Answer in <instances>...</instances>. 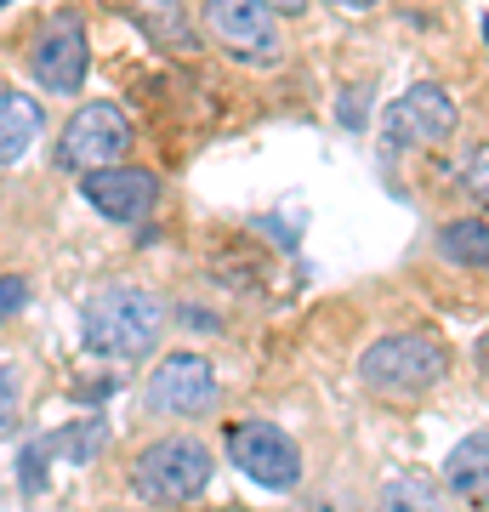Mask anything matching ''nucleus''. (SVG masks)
<instances>
[{
  "label": "nucleus",
  "mask_w": 489,
  "mask_h": 512,
  "mask_svg": "<svg viewBox=\"0 0 489 512\" xmlns=\"http://www.w3.org/2000/svg\"><path fill=\"white\" fill-rule=\"evenodd\" d=\"M381 512H444V495L427 473H399L381 484Z\"/></svg>",
  "instance_id": "15"
},
{
  "label": "nucleus",
  "mask_w": 489,
  "mask_h": 512,
  "mask_svg": "<svg viewBox=\"0 0 489 512\" xmlns=\"http://www.w3.org/2000/svg\"><path fill=\"white\" fill-rule=\"evenodd\" d=\"M23 302H29V279H0V313H18Z\"/></svg>",
  "instance_id": "18"
},
{
  "label": "nucleus",
  "mask_w": 489,
  "mask_h": 512,
  "mask_svg": "<svg viewBox=\"0 0 489 512\" xmlns=\"http://www.w3.org/2000/svg\"><path fill=\"white\" fill-rule=\"evenodd\" d=\"M103 444H109V421L103 416H80L74 421V427H57L52 439H40L35 450H29V456H23V490H40V473H46V461H74V467H80V461H91L97 456V450H103Z\"/></svg>",
  "instance_id": "11"
},
{
  "label": "nucleus",
  "mask_w": 489,
  "mask_h": 512,
  "mask_svg": "<svg viewBox=\"0 0 489 512\" xmlns=\"http://www.w3.org/2000/svg\"><path fill=\"white\" fill-rule=\"evenodd\" d=\"M438 256L455 268H489V217H455L438 228Z\"/></svg>",
  "instance_id": "14"
},
{
  "label": "nucleus",
  "mask_w": 489,
  "mask_h": 512,
  "mask_svg": "<svg viewBox=\"0 0 489 512\" xmlns=\"http://www.w3.org/2000/svg\"><path fill=\"white\" fill-rule=\"evenodd\" d=\"M444 370H450V353L427 330L381 336V342H370L359 353V382L370 393H387V399H416V393L444 382Z\"/></svg>",
  "instance_id": "2"
},
{
  "label": "nucleus",
  "mask_w": 489,
  "mask_h": 512,
  "mask_svg": "<svg viewBox=\"0 0 489 512\" xmlns=\"http://www.w3.org/2000/svg\"><path fill=\"white\" fill-rule=\"evenodd\" d=\"M455 188L478 205V217L489 211V143H472L461 160H455Z\"/></svg>",
  "instance_id": "16"
},
{
  "label": "nucleus",
  "mask_w": 489,
  "mask_h": 512,
  "mask_svg": "<svg viewBox=\"0 0 489 512\" xmlns=\"http://www.w3.org/2000/svg\"><path fill=\"white\" fill-rule=\"evenodd\" d=\"M228 461L245 478H256L262 490H296V478H302V450L273 421H234L228 427Z\"/></svg>",
  "instance_id": "5"
},
{
  "label": "nucleus",
  "mask_w": 489,
  "mask_h": 512,
  "mask_svg": "<svg viewBox=\"0 0 489 512\" xmlns=\"http://www.w3.org/2000/svg\"><path fill=\"white\" fill-rule=\"evenodd\" d=\"M131 484L143 501L154 507H177V501H194V495L211 484V450L200 439H188V433H171V439H154L137 456L131 467Z\"/></svg>",
  "instance_id": "3"
},
{
  "label": "nucleus",
  "mask_w": 489,
  "mask_h": 512,
  "mask_svg": "<svg viewBox=\"0 0 489 512\" xmlns=\"http://www.w3.org/2000/svg\"><path fill=\"white\" fill-rule=\"evenodd\" d=\"M143 399L160 416H205L217 404V370L200 353H165L160 365L148 370Z\"/></svg>",
  "instance_id": "7"
},
{
  "label": "nucleus",
  "mask_w": 489,
  "mask_h": 512,
  "mask_svg": "<svg viewBox=\"0 0 489 512\" xmlns=\"http://www.w3.org/2000/svg\"><path fill=\"white\" fill-rule=\"evenodd\" d=\"M165 330V302L143 285H109L80 308V342L97 359H143Z\"/></svg>",
  "instance_id": "1"
},
{
  "label": "nucleus",
  "mask_w": 489,
  "mask_h": 512,
  "mask_svg": "<svg viewBox=\"0 0 489 512\" xmlns=\"http://www.w3.org/2000/svg\"><path fill=\"white\" fill-rule=\"evenodd\" d=\"M455 131V97L438 80H416L404 97L387 103L381 114V137L387 148H433Z\"/></svg>",
  "instance_id": "6"
},
{
  "label": "nucleus",
  "mask_w": 489,
  "mask_h": 512,
  "mask_svg": "<svg viewBox=\"0 0 489 512\" xmlns=\"http://www.w3.org/2000/svg\"><path fill=\"white\" fill-rule=\"evenodd\" d=\"M29 69H35V80L52 97L80 92V86H86V69H91V46H86L80 18H52L46 23L40 40H35V52H29Z\"/></svg>",
  "instance_id": "8"
},
{
  "label": "nucleus",
  "mask_w": 489,
  "mask_h": 512,
  "mask_svg": "<svg viewBox=\"0 0 489 512\" xmlns=\"http://www.w3.org/2000/svg\"><path fill=\"white\" fill-rule=\"evenodd\" d=\"M86 205L97 217L109 222H143L160 200V177L143 171V165H109V171H91L86 183H80Z\"/></svg>",
  "instance_id": "9"
},
{
  "label": "nucleus",
  "mask_w": 489,
  "mask_h": 512,
  "mask_svg": "<svg viewBox=\"0 0 489 512\" xmlns=\"http://www.w3.org/2000/svg\"><path fill=\"white\" fill-rule=\"evenodd\" d=\"M40 131H46V109H40L35 97L0 92V165L23 160V154L35 148Z\"/></svg>",
  "instance_id": "13"
},
{
  "label": "nucleus",
  "mask_w": 489,
  "mask_h": 512,
  "mask_svg": "<svg viewBox=\"0 0 489 512\" xmlns=\"http://www.w3.org/2000/svg\"><path fill=\"white\" fill-rule=\"evenodd\" d=\"M444 490L467 507H489V433H467L444 456Z\"/></svg>",
  "instance_id": "12"
},
{
  "label": "nucleus",
  "mask_w": 489,
  "mask_h": 512,
  "mask_svg": "<svg viewBox=\"0 0 489 512\" xmlns=\"http://www.w3.org/2000/svg\"><path fill=\"white\" fill-rule=\"evenodd\" d=\"M18 416H23V387H18V370L0 365V439L18 433Z\"/></svg>",
  "instance_id": "17"
},
{
  "label": "nucleus",
  "mask_w": 489,
  "mask_h": 512,
  "mask_svg": "<svg viewBox=\"0 0 489 512\" xmlns=\"http://www.w3.org/2000/svg\"><path fill=\"white\" fill-rule=\"evenodd\" d=\"M137 143L131 131V114L120 103H86L74 109V120L63 126V143H57V160L69 171H109V165H126V148Z\"/></svg>",
  "instance_id": "4"
},
{
  "label": "nucleus",
  "mask_w": 489,
  "mask_h": 512,
  "mask_svg": "<svg viewBox=\"0 0 489 512\" xmlns=\"http://www.w3.org/2000/svg\"><path fill=\"white\" fill-rule=\"evenodd\" d=\"M205 23H211V35L228 40L239 57L279 63V12H273V6H256V0H217V6H205Z\"/></svg>",
  "instance_id": "10"
}]
</instances>
